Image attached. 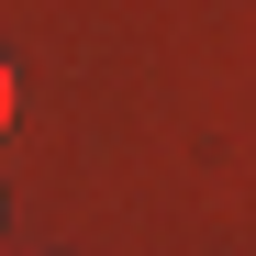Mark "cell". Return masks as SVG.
Instances as JSON below:
<instances>
[{"label": "cell", "mask_w": 256, "mask_h": 256, "mask_svg": "<svg viewBox=\"0 0 256 256\" xmlns=\"http://www.w3.org/2000/svg\"><path fill=\"white\" fill-rule=\"evenodd\" d=\"M12 112H22V78H12V56H0V134H12Z\"/></svg>", "instance_id": "6da1fadb"}]
</instances>
